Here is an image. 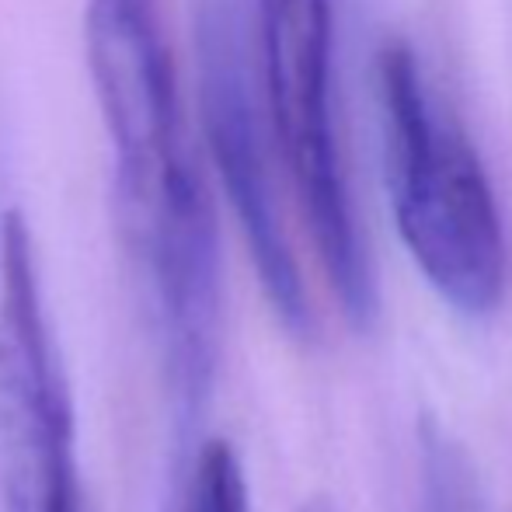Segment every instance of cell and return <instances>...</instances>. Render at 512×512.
I'll use <instances>...</instances> for the list:
<instances>
[{"mask_svg":"<svg viewBox=\"0 0 512 512\" xmlns=\"http://www.w3.org/2000/svg\"><path fill=\"white\" fill-rule=\"evenodd\" d=\"M84 53L112 147L115 223L171 415L199 418L223 359V244L161 0H88Z\"/></svg>","mask_w":512,"mask_h":512,"instance_id":"6da1fadb","label":"cell"},{"mask_svg":"<svg viewBox=\"0 0 512 512\" xmlns=\"http://www.w3.org/2000/svg\"><path fill=\"white\" fill-rule=\"evenodd\" d=\"M387 196L425 283L453 310L485 317L506 297L509 237L499 196L467 129L408 42L377 56Z\"/></svg>","mask_w":512,"mask_h":512,"instance_id":"7a4b0ae2","label":"cell"},{"mask_svg":"<svg viewBox=\"0 0 512 512\" xmlns=\"http://www.w3.org/2000/svg\"><path fill=\"white\" fill-rule=\"evenodd\" d=\"M255 32L279 164L345 321L370 331L380 293L338 140L331 0H255Z\"/></svg>","mask_w":512,"mask_h":512,"instance_id":"3957f363","label":"cell"},{"mask_svg":"<svg viewBox=\"0 0 512 512\" xmlns=\"http://www.w3.org/2000/svg\"><path fill=\"white\" fill-rule=\"evenodd\" d=\"M199 119L213 168L244 230L265 300L293 338H314V304L276 189L279 157L255 74L244 0H196Z\"/></svg>","mask_w":512,"mask_h":512,"instance_id":"277c9868","label":"cell"},{"mask_svg":"<svg viewBox=\"0 0 512 512\" xmlns=\"http://www.w3.org/2000/svg\"><path fill=\"white\" fill-rule=\"evenodd\" d=\"M77 471L74 405L42 300L39 258L21 209L0 213V495L35 512Z\"/></svg>","mask_w":512,"mask_h":512,"instance_id":"5b68a950","label":"cell"},{"mask_svg":"<svg viewBox=\"0 0 512 512\" xmlns=\"http://www.w3.org/2000/svg\"><path fill=\"white\" fill-rule=\"evenodd\" d=\"M175 512H251L248 478L227 439H206L192 453Z\"/></svg>","mask_w":512,"mask_h":512,"instance_id":"8992f818","label":"cell"},{"mask_svg":"<svg viewBox=\"0 0 512 512\" xmlns=\"http://www.w3.org/2000/svg\"><path fill=\"white\" fill-rule=\"evenodd\" d=\"M422 478L425 512H481L471 460L439 422H425L422 429Z\"/></svg>","mask_w":512,"mask_h":512,"instance_id":"52a82bcc","label":"cell"},{"mask_svg":"<svg viewBox=\"0 0 512 512\" xmlns=\"http://www.w3.org/2000/svg\"><path fill=\"white\" fill-rule=\"evenodd\" d=\"M35 512H91L88 499H84V485H81V474H67L60 478L46 495H42L39 509Z\"/></svg>","mask_w":512,"mask_h":512,"instance_id":"ba28073f","label":"cell"},{"mask_svg":"<svg viewBox=\"0 0 512 512\" xmlns=\"http://www.w3.org/2000/svg\"><path fill=\"white\" fill-rule=\"evenodd\" d=\"M304 512H338L331 502H324V499H317V502H310V506L304 509Z\"/></svg>","mask_w":512,"mask_h":512,"instance_id":"9c48e42d","label":"cell"}]
</instances>
